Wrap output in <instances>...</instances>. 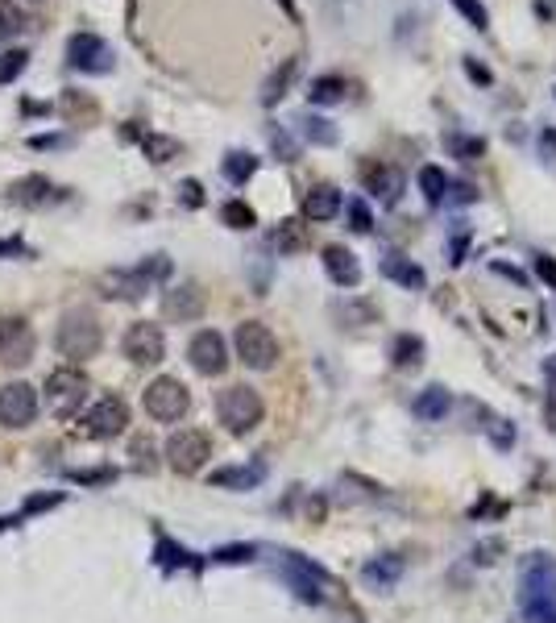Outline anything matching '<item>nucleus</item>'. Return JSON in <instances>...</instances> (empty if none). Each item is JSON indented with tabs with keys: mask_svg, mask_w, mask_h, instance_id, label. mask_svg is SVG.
<instances>
[{
	"mask_svg": "<svg viewBox=\"0 0 556 623\" xmlns=\"http://www.w3.org/2000/svg\"><path fill=\"white\" fill-rule=\"evenodd\" d=\"M519 607L528 623H556V557L531 553L519 565Z\"/></svg>",
	"mask_w": 556,
	"mask_h": 623,
	"instance_id": "f257e3e1",
	"label": "nucleus"
},
{
	"mask_svg": "<svg viewBox=\"0 0 556 623\" xmlns=\"http://www.w3.org/2000/svg\"><path fill=\"white\" fill-rule=\"evenodd\" d=\"M55 345L63 358L71 362H88L100 353L104 345V328H100V316L92 308H71L63 320H58V333H55Z\"/></svg>",
	"mask_w": 556,
	"mask_h": 623,
	"instance_id": "f03ea898",
	"label": "nucleus"
},
{
	"mask_svg": "<svg viewBox=\"0 0 556 623\" xmlns=\"http://www.w3.org/2000/svg\"><path fill=\"white\" fill-rule=\"evenodd\" d=\"M262 411H266V407H262V395L254 391V387H245V382L225 387V391L217 395V416L232 436L254 433V428L262 424Z\"/></svg>",
	"mask_w": 556,
	"mask_h": 623,
	"instance_id": "7ed1b4c3",
	"label": "nucleus"
},
{
	"mask_svg": "<svg viewBox=\"0 0 556 623\" xmlns=\"http://www.w3.org/2000/svg\"><path fill=\"white\" fill-rule=\"evenodd\" d=\"M88 374L75 366H58L50 379H46V404H50V411H55L58 420H71L75 411L83 407V399H88Z\"/></svg>",
	"mask_w": 556,
	"mask_h": 623,
	"instance_id": "20e7f679",
	"label": "nucleus"
},
{
	"mask_svg": "<svg viewBox=\"0 0 556 623\" xmlns=\"http://www.w3.org/2000/svg\"><path fill=\"white\" fill-rule=\"evenodd\" d=\"M237 358H241L249 370H270L278 362V337L262 320H245L237 325Z\"/></svg>",
	"mask_w": 556,
	"mask_h": 623,
	"instance_id": "39448f33",
	"label": "nucleus"
},
{
	"mask_svg": "<svg viewBox=\"0 0 556 623\" xmlns=\"http://www.w3.org/2000/svg\"><path fill=\"white\" fill-rule=\"evenodd\" d=\"M208 458H212V441L200 428H183V433H175L166 441V465L175 474H200Z\"/></svg>",
	"mask_w": 556,
	"mask_h": 623,
	"instance_id": "423d86ee",
	"label": "nucleus"
},
{
	"mask_svg": "<svg viewBox=\"0 0 556 623\" xmlns=\"http://www.w3.org/2000/svg\"><path fill=\"white\" fill-rule=\"evenodd\" d=\"M141 404H146V411L154 416V420L175 424V420L187 416L191 395H187V387H183L179 379H154L146 387V395H141Z\"/></svg>",
	"mask_w": 556,
	"mask_h": 623,
	"instance_id": "0eeeda50",
	"label": "nucleus"
},
{
	"mask_svg": "<svg viewBox=\"0 0 556 623\" xmlns=\"http://www.w3.org/2000/svg\"><path fill=\"white\" fill-rule=\"evenodd\" d=\"M125 358L133 362V366H158L166 353V337L158 325H149V320H137V325L125 328V341H121Z\"/></svg>",
	"mask_w": 556,
	"mask_h": 623,
	"instance_id": "6e6552de",
	"label": "nucleus"
},
{
	"mask_svg": "<svg viewBox=\"0 0 556 623\" xmlns=\"http://www.w3.org/2000/svg\"><path fill=\"white\" fill-rule=\"evenodd\" d=\"M38 350V337H34V328L29 320L21 316H4L0 320V366H26L29 358Z\"/></svg>",
	"mask_w": 556,
	"mask_h": 623,
	"instance_id": "1a4fd4ad",
	"label": "nucleus"
},
{
	"mask_svg": "<svg viewBox=\"0 0 556 623\" xmlns=\"http://www.w3.org/2000/svg\"><path fill=\"white\" fill-rule=\"evenodd\" d=\"M38 416V391L29 387V382H9V387H0V424L4 428H29Z\"/></svg>",
	"mask_w": 556,
	"mask_h": 623,
	"instance_id": "9d476101",
	"label": "nucleus"
},
{
	"mask_svg": "<svg viewBox=\"0 0 556 623\" xmlns=\"http://www.w3.org/2000/svg\"><path fill=\"white\" fill-rule=\"evenodd\" d=\"M125 424H129V407H125V399L104 395V399L83 416V433L92 436V441H112V436L125 433Z\"/></svg>",
	"mask_w": 556,
	"mask_h": 623,
	"instance_id": "9b49d317",
	"label": "nucleus"
},
{
	"mask_svg": "<svg viewBox=\"0 0 556 623\" xmlns=\"http://www.w3.org/2000/svg\"><path fill=\"white\" fill-rule=\"evenodd\" d=\"M187 358H191V366L200 370V374L217 379V374H225V366H229V345H225V337H220L217 328H204V333H195V337H191Z\"/></svg>",
	"mask_w": 556,
	"mask_h": 623,
	"instance_id": "f8f14e48",
	"label": "nucleus"
},
{
	"mask_svg": "<svg viewBox=\"0 0 556 623\" xmlns=\"http://www.w3.org/2000/svg\"><path fill=\"white\" fill-rule=\"evenodd\" d=\"M67 58H71V67L88 71V75L112 71V50H109V42H100L95 34H75V38L67 42Z\"/></svg>",
	"mask_w": 556,
	"mask_h": 623,
	"instance_id": "ddd939ff",
	"label": "nucleus"
},
{
	"mask_svg": "<svg viewBox=\"0 0 556 623\" xmlns=\"http://www.w3.org/2000/svg\"><path fill=\"white\" fill-rule=\"evenodd\" d=\"M163 312H166V320H179V325L200 320V316H204V291H200L195 283L171 287V291L163 296Z\"/></svg>",
	"mask_w": 556,
	"mask_h": 623,
	"instance_id": "4468645a",
	"label": "nucleus"
},
{
	"mask_svg": "<svg viewBox=\"0 0 556 623\" xmlns=\"http://www.w3.org/2000/svg\"><path fill=\"white\" fill-rule=\"evenodd\" d=\"M324 271H328V279H332L337 287H357V283H362V262H357V254L345 250V245H328V250H324Z\"/></svg>",
	"mask_w": 556,
	"mask_h": 623,
	"instance_id": "2eb2a0df",
	"label": "nucleus"
},
{
	"mask_svg": "<svg viewBox=\"0 0 556 623\" xmlns=\"http://www.w3.org/2000/svg\"><path fill=\"white\" fill-rule=\"evenodd\" d=\"M146 287H149V279H146V271L137 266V271H109L104 279H100V291L109 299H141L146 296Z\"/></svg>",
	"mask_w": 556,
	"mask_h": 623,
	"instance_id": "dca6fc26",
	"label": "nucleus"
},
{
	"mask_svg": "<svg viewBox=\"0 0 556 623\" xmlns=\"http://www.w3.org/2000/svg\"><path fill=\"white\" fill-rule=\"evenodd\" d=\"M340 191L332 183H316L308 196H303V217L308 220H332L340 212Z\"/></svg>",
	"mask_w": 556,
	"mask_h": 623,
	"instance_id": "f3484780",
	"label": "nucleus"
},
{
	"mask_svg": "<svg viewBox=\"0 0 556 623\" xmlns=\"http://www.w3.org/2000/svg\"><path fill=\"white\" fill-rule=\"evenodd\" d=\"M382 274H386L391 283H399L403 291H423V283H428L423 266H415V262H411V258H403V254L382 258Z\"/></svg>",
	"mask_w": 556,
	"mask_h": 623,
	"instance_id": "a211bd4d",
	"label": "nucleus"
},
{
	"mask_svg": "<svg viewBox=\"0 0 556 623\" xmlns=\"http://www.w3.org/2000/svg\"><path fill=\"white\" fill-rule=\"evenodd\" d=\"M366 188L378 196V204H399V196H403V175L394 171V166H369L366 171Z\"/></svg>",
	"mask_w": 556,
	"mask_h": 623,
	"instance_id": "6ab92c4d",
	"label": "nucleus"
},
{
	"mask_svg": "<svg viewBox=\"0 0 556 623\" xmlns=\"http://www.w3.org/2000/svg\"><path fill=\"white\" fill-rule=\"evenodd\" d=\"M403 578V557H374V561H366V569H362V582L366 586H378V590H386V586H394Z\"/></svg>",
	"mask_w": 556,
	"mask_h": 623,
	"instance_id": "aec40b11",
	"label": "nucleus"
},
{
	"mask_svg": "<svg viewBox=\"0 0 556 623\" xmlns=\"http://www.w3.org/2000/svg\"><path fill=\"white\" fill-rule=\"evenodd\" d=\"M262 478H266V465H262V461H254V465H229V470H217V474H212V487L249 490V487H258Z\"/></svg>",
	"mask_w": 556,
	"mask_h": 623,
	"instance_id": "412c9836",
	"label": "nucleus"
},
{
	"mask_svg": "<svg viewBox=\"0 0 556 623\" xmlns=\"http://www.w3.org/2000/svg\"><path fill=\"white\" fill-rule=\"evenodd\" d=\"M17 204H50L58 196L55 183L50 179H42V175H29V179H17L13 191H9Z\"/></svg>",
	"mask_w": 556,
	"mask_h": 623,
	"instance_id": "4be33fe9",
	"label": "nucleus"
},
{
	"mask_svg": "<svg viewBox=\"0 0 556 623\" xmlns=\"http://www.w3.org/2000/svg\"><path fill=\"white\" fill-rule=\"evenodd\" d=\"M391 362L399 370H411L423 362V337H415V333H399L391 345Z\"/></svg>",
	"mask_w": 556,
	"mask_h": 623,
	"instance_id": "5701e85b",
	"label": "nucleus"
},
{
	"mask_svg": "<svg viewBox=\"0 0 556 623\" xmlns=\"http://www.w3.org/2000/svg\"><path fill=\"white\" fill-rule=\"evenodd\" d=\"M270 245L278 254H299V250L308 245V233H303L299 220H278V229L270 233Z\"/></svg>",
	"mask_w": 556,
	"mask_h": 623,
	"instance_id": "b1692460",
	"label": "nucleus"
},
{
	"mask_svg": "<svg viewBox=\"0 0 556 623\" xmlns=\"http://www.w3.org/2000/svg\"><path fill=\"white\" fill-rule=\"evenodd\" d=\"M254 171H258V158H254L249 150H229V154H225V179H229V183L241 188V183L254 179Z\"/></svg>",
	"mask_w": 556,
	"mask_h": 623,
	"instance_id": "393cba45",
	"label": "nucleus"
},
{
	"mask_svg": "<svg viewBox=\"0 0 556 623\" xmlns=\"http://www.w3.org/2000/svg\"><path fill=\"white\" fill-rule=\"evenodd\" d=\"M308 100L320 104V109L340 104V100H345V80H340V75H320V80H312V88H308Z\"/></svg>",
	"mask_w": 556,
	"mask_h": 623,
	"instance_id": "a878e982",
	"label": "nucleus"
},
{
	"mask_svg": "<svg viewBox=\"0 0 556 623\" xmlns=\"http://www.w3.org/2000/svg\"><path fill=\"white\" fill-rule=\"evenodd\" d=\"M295 71H299V63H295V58H286L283 67H278L270 80H266V88H262V104H266V109H270V104H278V100L286 96V88H291V80H295Z\"/></svg>",
	"mask_w": 556,
	"mask_h": 623,
	"instance_id": "bb28decb",
	"label": "nucleus"
},
{
	"mask_svg": "<svg viewBox=\"0 0 556 623\" xmlns=\"http://www.w3.org/2000/svg\"><path fill=\"white\" fill-rule=\"evenodd\" d=\"M411 411L415 416H423V420H445V411H448V391L445 387H428V391L411 404Z\"/></svg>",
	"mask_w": 556,
	"mask_h": 623,
	"instance_id": "cd10ccee",
	"label": "nucleus"
},
{
	"mask_svg": "<svg viewBox=\"0 0 556 623\" xmlns=\"http://www.w3.org/2000/svg\"><path fill=\"white\" fill-rule=\"evenodd\" d=\"M420 191H423V200H428V204H445V196H448L445 166H423V171H420Z\"/></svg>",
	"mask_w": 556,
	"mask_h": 623,
	"instance_id": "c85d7f7f",
	"label": "nucleus"
},
{
	"mask_svg": "<svg viewBox=\"0 0 556 623\" xmlns=\"http://www.w3.org/2000/svg\"><path fill=\"white\" fill-rule=\"evenodd\" d=\"M299 129H303V137L312 142V146H337V129H332V121H324V117H299Z\"/></svg>",
	"mask_w": 556,
	"mask_h": 623,
	"instance_id": "c756f323",
	"label": "nucleus"
},
{
	"mask_svg": "<svg viewBox=\"0 0 556 623\" xmlns=\"http://www.w3.org/2000/svg\"><path fill=\"white\" fill-rule=\"evenodd\" d=\"M141 150H146L149 163H171L179 154V142L175 137H163V134H146L141 137Z\"/></svg>",
	"mask_w": 556,
	"mask_h": 623,
	"instance_id": "7c9ffc66",
	"label": "nucleus"
},
{
	"mask_svg": "<svg viewBox=\"0 0 556 623\" xmlns=\"http://www.w3.org/2000/svg\"><path fill=\"white\" fill-rule=\"evenodd\" d=\"M21 29H26V13L17 9L13 0H0V46H4V42H13Z\"/></svg>",
	"mask_w": 556,
	"mask_h": 623,
	"instance_id": "2f4dec72",
	"label": "nucleus"
},
{
	"mask_svg": "<svg viewBox=\"0 0 556 623\" xmlns=\"http://www.w3.org/2000/svg\"><path fill=\"white\" fill-rule=\"evenodd\" d=\"M220 217H225V225H229V229H254V225H258L254 208H249L245 200H229L225 208H220Z\"/></svg>",
	"mask_w": 556,
	"mask_h": 623,
	"instance_id": "473e14b6",
	"label": "nucleus"
},
{
	"mask_svg": "<svg viewBox=\"0 0 556 623\" xmlns=\"http://www.w3.org/2000/svg\"><path fill=\"white\" fill-rule=\"evenodd\" d=\"M453 9H457V13H461L477 34H486V29H490V13H486V4H482V0H453Z\"/></svg>",
	"mask_w": 556,
	"mask_h": 623,
	"instance_id": "72a5a7b5",
	"label": "nucleus"
},
{
	"mask_svg": "<svg viewBox=\"0 0 556 623\" xmlns=\"http://www.w3.org/2000/svg\"><path fill=\"white\" fill-rule=\"evenodd\" d=\"M448 150L461 158V163H474V158H482L486 154V142L482 137H461V134H453L448 137Z\"/></svg>",
	"mask_w": 556,
	"mask_h": 623,
	"instance_id": "f704fd0d",
	"label": "nucleus"
},
{
	"mask_svg": "<svg viewBox=\"0 0 556 623\" xmlns=\"http://www.w3.org/2000/svg\"><path fill=\"white\" fill-rule=\"evenodd\" d=\"M26 63H29V50H0V83H9V80H17L21 71H26Z\"/></svg>",
	"mask_w": 556,
	"mask_h": 623,
	"instance_id": "c9c22d12",
	"label": "nucleus"
},
{
	"mask_svg": "<svg viewBox=\"0 0 556 623\" xmlns=\"http://www.w3.org/2000/svg\"><path fill=\"white\" fill-rule=\"evenodd\" d=\"M129 458H133V465H137V470H146V474L154 470V465H158V461H154V445H149L146 436H137V441H133Z\"/></svg>",
	"mask_w": 556,
	"mask_h": 623,
	"instance_id": "e433bc0d",
	"label": "nucleus"
},
{
	"mask_svg": "<svg viewBox=\"0 0 556 623\" xmlns=\"http://www.w3.org/2000/svg\"><path fill=\"white\" fill-rule=\"evenodd\" d=\"M349 220H353V229H357V233L374 229V212H369V204L366 200H349Z\"/></svg>",
	"mask_w": 556,
	"mask_h": 623,
	"instance_id": "4c0bfd02",
	"label": "nucleus"
},
{
	"mask_svg": "<svg viewBox=\"0 0 556 623\" xmlns=\"http://www.w3.org/2000/svg\"><path fill=\"white\" fill-rule=\"evenodd\" d=\"M141 271H146L149 283H166V279H171V258H166V254H154L149 262H141Z\"/></svg>",
	"mask_w": 556,
	"mask_h": 623,
	"instance_id": "58836bf2",
	"label": "nucleus"
},
{
	"mask_svg": "<svg viewBox=\"0 0 556 623\" xmlns=\"http://www.w3.org/2000/svg\"><path fill=\"white\" fill-rule=\"evenodd\" d=\"M63 503V495H29L26 499V507H21V515H38V511H50V507H58Z\"/></svg>",
	"mask_w": 556,
	"mask_h": 623,
	"instance_id": "ea45409f",
	"label": "nucleus"
},
{
	"mask_svg": "<svg viewBox=\"0 0 556 623\" xmlns=\"http://www.w3.org/2000/svg\"><path fill=\"white\" fill-rule=\"evenodd\" d=\"M249 557H254V544H225V549H217V561H225V565L249 561Z\"/></svg>",
	"mask_w": 556,
	"mask_h": 623,
	"instance_id": "a19ab883",
	"label": "nucleus"
},
{
	"mask_svg": "<svg viewBox=\"0 0 556 623\" xmlns=\"http://www.w3.org/2000/svg\"><path fill=\"white\" fill-rule=\"evenodd\" d=\"M179 200L187 204V208H200V204H204V188H200L195 179H183V183H179Z\"/></svg>",
	"mask_w": 556,
	"mask_h": 623,
	"instance_id": "79ce46f5",
	"label": "nucleus"
},
{
	"mask_svg": "<svg viewBox=\"0 0 556 623\" xmlns=\"http://www.w3.org/2000/svg\"><path fill=\"white\" fill-rule=\"evenodd\" d=\"M270 142H274V150L283 154V163H295V146H291V137H286L283 129H278V125L270 129Z\"/></svg>",
	"mask_w": 556,
	"mask_h": 623,
	"instance_id": "37998d69",
	"label": "nucleus"
},
{
	"mask_svg": "<svg viewBox=\"0 0 556 623\" xmlns=\"http://www.w3.org/2000/svg\"><path fill=\"white\" fill-rule=\"evenodd\" d=\"M536 274H540L544 283H548V287L556 291V258H548V254L536 258Z\"/></svg>",
	"mask_w": 556,
	"mask_h": 623,
	"instance_id": "c03bdc74",
	"label": "nucleus"
},
{
	"mask_svg": "<svg viewBox=\"0 0 556 623\" xmlns=\"http://www.w3.org/2000/svg\"><path fill=\"white\" fill-rule=\"evenodd\" d=\"M75 482H112L117 478V470H75Z\"/></svg>",
	"mask_w": 556,
	"mask_h": 623,
	"instance_id": "a18cd8bd",
	"label": "nucleus"
},
{
	"mask_svg": "<svg viewBox=\"0 0 556 623\" xmlns=\"http://www.w3.org/2000/svg\"><path fill=\"white\" fill-rule=\"evenodd\" d=\"M448 188H453V196H445V200H457V204H469V200H477L474 183H448Z\"/></svg>",
	"mask_w": 556,
	"mask_h": 623,
	"instance_id": "49530a36",
	"label": "nucleus"
},
{
	"mask_svg": "<svg viewBox=\"0 0 556 623\" xmlns=\"http://www.w3.org/2000/svg\"><path fill=\"white\" fill-rule=\"evenodd\" d=\"M540 154L548 163H556V129H544L540 134Z\"/></svg>",
	"mask_w": 556,
	"mask_h": 623,
	"instance_id": "de8ad7c7",
	"label": "nucleus"
},
{
	"mask_svg": "<svg viewBox=\"0 0 556 623\" xmlns=\"http://www.w3.org/2000/svg\"><path fill=\"white\" fill-rule=\"evenodd\" d=\"M465 75H469V80H477V83H490V80H494V75H490L482 63H474V58H465Z\"/></svg>",
	"mask_w": 556,
	"mask_h": 623,
	"instance_id": "09e8293b",
	"label": "nucleus"
},
{
	"mask_svg": "<svg viewBox=\"0 0 556 623\" xmlns=\"http://www.w3.org/2000/svg\"><path fill=\"white\" fill-rule=\"evenodd\" d=\"M490 436H494V441L506 449L511 441H515V428H502V420H494V424H490Z\"/></svg>",
	"mask_w": 556,
	"mask_h": 623,
	"instance_id": "8fccbe9b",
	"label": "nucleus"
},
{
	"mask_svg": "<svg viewBox=\"0 0 556 623\" xmlns=\"http://www.w3.org/2000/svg\"><path fill=\"white\" fill-rule=\"evenodd\" d=\"M499 549H502L499 541H486V544H482V549H477V553H474V561H482V565H490V561H494V553H499Z\"/></svg>",
	"mask_w": 556,
	"mask_h": 623,
	"instance_id": "3c124183",
	"label": "nucleus"
},
{
	"mask_svg": "<svg viewBox=\"0 0 556 623\" xmlns=\"http://www.w3.org/2000/svg\"><path fill=\"white\" fill-rule=\"evenodd\" d=\"M158 553H163V565H175V561H183V549H175V544H163V549H158Z\"/></svg>",
	"mask_w": 556,
	"mask_h": 623,
	"instance_id": "603ef678",
	"label": "nucleus"
},
{
	"mask_svg": "<svg viewBox=\"0 0 556 623\" xmlns=\"http://www.w3.org/2000/svg\"><path fill=\"white\" fill-rule=\"evenodd\" d=\"M0 254H17V258H29V250H26V242H0Z\"/></svg>",
	"mask_w": 556,
	"mask_h": 623,
	"instance_id": "864d4df0",
	"label": "nucleus"
},
{
	"mask_svg": "<svg viewBox=\"0 0 556 623\" xmlns=\"http://www.w3.org/2000/svg\"><path fill=\"white\" fill-rule=\"evenodd\" d=\"M345 316H353V320H374V308L357 304V308H345Z\"/></svg>",
	"mask_w": 556,
	"mask_h": 623,
	"instance_id": "5fc2aeb1",
	"label": "nucleus"
},
{
	"mask_svg": "<svg viewBox=\"0 0 556 623\" xmlns=\"http://www.w3.org/2000/svg\"><path fill=\"white\" fill-rule=\"evenodd\" d=\"M494 271H499V274H506V279H515V283H523V274H519L515 266H506V262H494Z\"/></svg>",
	"mask_w": 556,
	"mask_h": 623,
	"instance_id": "6e6d98bb",
	"label": "nucleus"
},
{
	"mask_svg": "<svg viewBox=\"0 0 556 623\" xmlns=\"http://www.w3.org/2000/svg\"><path fill=\"white\" fill-rule=\"evenodd\" d=\"M278 4H283V13H286V17H291V21H295V17H299V9H295V0H278Z\"/></svg>",
	"mask_w": 556,
	"mask_h": 623,
	"instance_id": "4d7b16f0",
	"label": "nucleus"
}]
</instances>
